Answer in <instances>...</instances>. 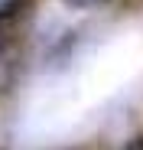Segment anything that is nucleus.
Segmentation results:
<instances>
[{"instance_id":"f257e3e1","label":"nucleus","mask_w":143,"mask_h":150,"mask_svg":"<svg viewBox=\"0 0 143 150\" xmlns=\"http://www.w3.org/2000/svg\"><path fill=\"white\" fill-rule=\"evenodd\" d=\"M127 150H143V140H137L133 147H127Z\"/></svg>"}]
</instances>
